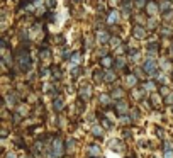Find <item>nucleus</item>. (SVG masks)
I'll return each instance as SVG.
<instances>
[]
</instances>
